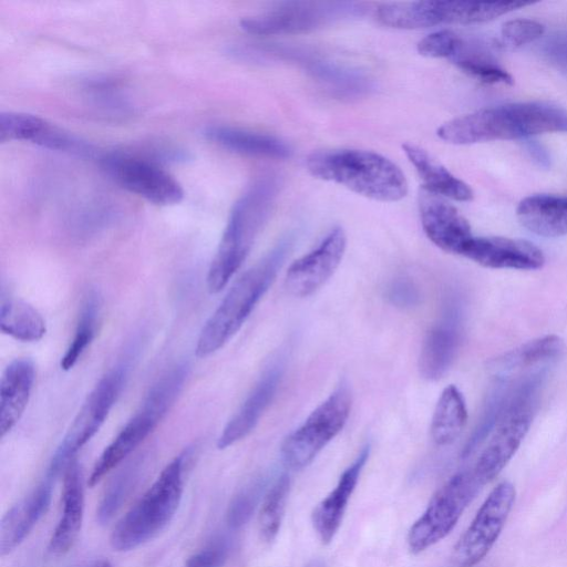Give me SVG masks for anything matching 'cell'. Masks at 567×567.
<instances>
[{"label":"cell","mask_w":567,"mask_h":567,"mask_svg":"<svg viewBox=\"0 0 567 567\" xmlns=\"http://www.w3.org/2000/svg\"><path fill=\"white\" fill-rule=\"evenodd\" d=\"M63 475V508L48 546L49 553L54 556L72 548L80 534L84 513L83 475L76 460L68 465Z\"/></svg>","instance_id":"20"},{"label":"cell","mask_w":567,"mask_h":567,"mask_svg":"<svg viewBox=\"0 0 567 567\" xmlns=\"http://www.w3.org/2000/svg\"><path fill=\"white\" fill-rule=\"evenodd\" d=\"M482 486L473 468L453 475L437 489L424 513L410 528V550L421 553L449 535Z\"/></svg>","instance_id":"10"},{"label":"cell","mask_w":567,"mask_h":567,"mask_svg":"<svg viewBox=\"0 0 567 567\" xmlns=\"http://www.w3.org/2000/svg\"><path fill=\"white\" fill-rule=\"evenodd\" d=\"M35 371L30 359L19 358L4 369L0 381V435L4 436L20 420L28 404Z\"/></svg>","instance_id":"23"},{"label":"cell","mask_w":567,"mask_h":567,"mask_svg":"<svg viewBox=\"0 0 567 567\" xmlns=\"http://www.w3.org/2000/svg\"><path fill=\"white\" fill-rule=\"evenodd\" d=\"M546 60L567 75V31L550 34L542 45Z\"/></svg>","instance_id":"40"},{"label":"cell","mask_w":567,"mask_h":567,"mask_svg":"<svg viewBox=\"0 0 567 567\" xmlns=\"http://www.w3.org/2000/svg\"><path fill=\"white\" fill-rule=\"evenodd\" d=\"M544 32L545 27L538 21L515 19L502 25L501 39L504 45L516 48L539 39Z\"/></svg>","instance_id":"37"},{"label":"cell","mask_w":567,"mask_h":567,"mask_svg":"<svg viewBox=\"0 0 567 567\" xmlns=\"http://www.w3.org/2000/svg\"><path fill=\"white\" fill-rule=\"evenodd\" d=\"M461 341L458 311L451 309L425 334L419 370L426 380H439L452 365Z\"/></svg>","instance_id":"19"},{"label":"cell","mask_w":567,"mask_h":567,"mask_svg":"<svg viewBox=\"0 0 567 567\" xmlns=\"http://www.w3.org/2000/svg\"><path fill=\"white\" fill-rule=\"evenodd\" d=\"M185 455L169 462L156 481L118 520L110 543L114 550H132L155 537L175 515L183 495Z\"/></svg>","instance_id":"5"},{"label":"cell","mask_w":567,"mask_h":567,"mask_svg":"<svg viewBox=\"0 0 567 567\" xmlns=\"http://www.w3.org/2000/svg\"><path fill=\"white\" fill-rule=\"evenodd\" d=\"M92 567V566H91Z\"/></svg>","instance_id":"43"},{"label":"cell","mask_w":567,"mask_h":567,"mask_svg":"<svg viewBox=\"0 0 567 567\" xmlns=\"http://www.w3.org/2000/svg\"><path fill=\"white\" fill-rule=\"evenodd\" d=\"M278 192L272 176L255 182L234 204L207 275L212 293L220 291L240 268L266 224Z\"/></svg>","instance_id":"3"},{"label":"cell","mask_w":567,"mask_h":567,"mask_svg":"<svg viewBox=\"0 0 567 567\" xmlns=\"http://www.w3.org/2000/svg\"><path fill=\"white\" fill-rule=\"evenodd\" d=\"M188 367L178 363L152 385L143 404L96 460L89 485L94 486L120 465L153 432L181 393Z\"/></svg>","instance_id":"6"},{"label":"cell","mask_w":567,"mask_h":567,"mask_svg":"<svg viewBox=\"0 0 567 567\" xmlns=\"http://www.w3.org/2000/svg\"><path fill=\"white\" fill-rule=\"evenodd\" d=\"M0 329L16 340L32 342L45 333V321L41 313L28 302L11 297H1Z\"/></svg>","instance_id":"29"},{"label":"cell","mask_w":567,"mask_h":567,"mask_svg":"<svg viewBox=\"0 0 567 567\" xmlns=\"http://www.w3.org/2000/svg\"><path fill=\"white\" fill-rule=\"evenodd\" d=\"M369 453L370 445H365L341 474L336 487L313 509L312 524L322 543H330L336 535Z\"/></svg>","instance_id":"22"},{"label":"cell","mask_w":567,"mask_h":567,"mask_svg":"<svg viewBox=\"0 0 567 567\" xmlns=\"http://www.w3.org/2000/svg\"><path fill=\"white\" fill-rule=\"evenodd\" d=\"M100 164L122 188L150 203L171 206L184 198L182 185L152 159L115 152L100 156Z\"/></svg>","instance_id":"11"},{"label":"cell","mask_w":567,"mask_h":567,"mask_svg":"<svg viewBox=\"0 0 567 567\" xmlns=\"http://www.w3.org/2000/svg\"><path fill=\"white\" fill-rule=\"evenodd\" d=\"M346 247L344 230L333 228L313 250L290 265L285 278L289 293L303 298L316 292L339 267Z\"/></svg>","instance_id":"14"},{"label":"cell","mask_w":567,"mask_h":567,"mask_svg":"<svg viewBox=\"0 0 567 567\" xmlns=\"http://www.w3.org/2000/svg\"><path fill=\"white\" fill-rule=\"evenodd\" d=\"M563 349L564 341L560 337L546 334L492 359L488 362V370L505 380L523 369L555 359Z\"/></svg>","instance_id":"27"},{"label":"cell","mask_w":567,"mask_h":567,"mask_svg":"<svg viewBox=\"0 0 567 567\" xmlns=\"http://www.w3.org/2000/svg\"><path fill=\"white\" fill-rule=\"evenodd\" d=\"M467 421V409L462 392L453 384L446 386L433 412L431 436L437 445L453 443Z\"/></svg>","instance_id":"28"},{"label":"cell","mask_w":567,"mask_h":567,"mask_svg":"<svg viewBox=\"0 0 567 567\" xmlns=\"http://www.w3.org/2000/svg\"><path fill=\"white\" fill-rule=\"evenodd\" d=\"M450 60L470 76L486 84H513L509 73L501 68L481 45L460 39Z\"/></svg>","instance_id":"31"},{"label":"cell","mask_w":567,"mask_h":567,"mask_svg":"<svg viewBox=\"0 0 567 567\" xmlns=\"http://www.w3.org/2000/svg\"><path fill=\"white\" fill-rule=\"evenodd\" d=\"M516 215L529 231L543 237L567 235V197L547 194L528 196L520 200Z\"/></svg>","instance_id":"24"},{"label":"cell","mask_w":567,"mask_h":567,"mask_svg":"<svg viewBox=\"0 0 567 567\" xmlns=\"http://www.w3.org/2000/svg\"><path fill=\"white\" fill-rule=\"evenodd\" d=\"M122 361L110 370L90 392L68 433L52 456L47 478L52 481L75 460L76 453L96 434L112 410L128 374Z\"/></svg>","instance_id":"8"},{"label":"cell","mask_w":567,"mask_h":567,"mask_svg":"<svg viewBox=\"0 0 567 567\" xmlns=\"http://www.w3.org/2000/svg\"><path fill=\"white\" fill-rule=\"evenodd\" d=\"M204 135L219 146L239 154L282 159L292 153L289 145L278 137L231 126L210 125L205 128Z\"/></svg>","instance_id":"26"},{"label":"cell","mask_w":567,"mask_h":567,"mask_svg":"<svg viewBox=\"0 0 567 567\" xmlns=\"http://www.w3.org/2000/svg\"><path fill=\"white\" fill-rule=\"evenodd\" d=\"M352 2H288L240 21L241 29L255 35L296 34L313 31L333 19L360 14Z\"/></svg>","instance_id":"13"},{"label":"cell","mask_w":567,"mask_h":567,"mask_svg":"<svg viewBox=\"0 0 567 567\" xmlns=\"http://www.w3.org/2000/svg\"><path fill=\"white\" fill-rule=\"evenodd\" d=\"M0 142H27L51 151L92 157V145L69 134L37 115L20 112H1Z\"/></svg>","instance_id":"15"},{"label":"cell","mask_w":567,"mask_h":567,"mask_svg":"<svg viewBox=\"0 0 567 567\" xmlns=\"http://www.w3.org/2000/svg\"><path fill=\"white\" fill-rule=\"evenodd\" d=\"M530 155L535 157L539 164L545 165L548 163V157L546 152L539 145H529L528 147Z\"/></svg>","instance_id":"42"},{"label":"cell","mask_w":567,"mask_h":567,"mask_svg":"<svg viewBox=\"0 0 567 567\" xmlns=\"http://www.w3.org/2000/svg\"><path fill=\"white\" fill-rule=\"evenodd\" d=\"M538 384L539 375L514 388L506 409L473 467L482 485L493 481L504 470L525 439L533 421L534 393Z\"/></svg>","instance_id":"7"},{"label":"cell","mask_w":567,"mask_h":567,"mask_svg":"<svg viewBox=\"0 0 567 567\" xmlns=\"http://www.w3.org/2000/svg\"><path fill=\"white\" fill-rule=\"evenodd\" d=\"M419 207L426 237L440 249L462 256L465 246L474 237L466 218L453 205L423 188Z\"/></svg>","instance_id":"16"},{"label":"cell","mask_w":567,"mask_h":567,"mask_svg":"<svg viewBox=\"0 0 567 567\" xmlns=\"http://www.w3.org/2000/svg\"><path fill=\"white\" fill-rule=\"evenodd\" d=\"M402 148L410 163L415 167L424 190L457 202L473 199L472 188L447 171L424 148L410 143L403 144Z\"/></svg>","instance_id":"25"},{"label":"cell","mask_w":567,"mask_h":567,"mask_svg":"<svg viewBox=\"0 0 567 567\" xmlns=\"http://www.w3.org/2000/svg\"><path fill=\"white\" fill-rule=\"evenodd\" d=\"M290 246V238L281 240L234 284L199 333L196 344L198 357L216 352L240 329L275 281Z\"/></svg>","instance_id":"4"},{"label":"cell","mask_w":567,"mask_h":567,"mask_svg":"<svg viewBox=\"0 0 567 567\" xmlns=\"http://www.w3.org/2000/svg\"><path fill=\"white\" fill-rule=\"evenodd\" d=\"M290 480L282 474L276 478L265 496L259 514V530L262 538L271 542L278 534L289 494Z\"/></svg>","instance_id":"34"},{"label":"cell","mask_w":567,"mask_h":567,"mask_svg":"<svg viewBox=\"0 0 567 567\" xmlns=\"http://www.w3.org/2000/svg\"><path fill=\"white\" fill-rule=\"evenodd\" d=\"M308 172L380 202H398L408 194V182L400 167L389 158L365 150H331L310 154Z\"/></svg>","instance_id":"2"},{"label":"cell","mask_w":567,"mask_h":567,"mask_svg":"<svg viewBox=\"0 0 567 567\" xmlns=\"http://www.w3.org/2000/svg\"><path fill=\"white\" fill-rule=\"evenodd\" d=\"M99 313V298L96 293H90L82 305L73 339L61 359L63 370L72 369L94 339Z\"/></svg>","instance_id":"32"},{"label":"cell","mask_w":567,"mask_h":567,"mask_svg":"<svg viewBox=\"0 0 567 567\" xmlns=\"http://www.w3.org/2000/svg\"><path fill=\"white\" fill-rule=\"evenodd\" d=\"M51 495L52 481L45 478L4 514L0 524L1 556L10 554L25 539L49 508Z\"/></svg>","instance_id":"21"},{"label":"cell","mask_w":567,"mask_h":567,"mask_svg":"<svg viewBox=\"0 0 567 567\" xmlns=\"http://www.w3.org/2000/svg\"><path fill=\"white\" fill-rule=\"evenodd\" d=\"M138 470L137 464H132L120 472L110 483L96 511V518L100 524L110 522L121 508L135 486Z\"/></svg>","instance_id":"35"},{"label":"cell","mask_w":567,"mask_h":567,"mask_svg":"<svg viewBox=\"0 0 567 567\" xmlns=\"http://www.w3.org/2000/svg\"><path fill=\"white\" fill-rule=\"evenodd\" d=\"M228 544L218 539L206 548L193 554L185 563V567H223L228 557Z\"/></svg>","instance_id":"39"},{"label":"cell","mask_w":567,"mask_h":567,"mask_svg":"<svg viewBox=\"0 0 567 567\" xmlns=\"http://www.w3.org/2000/svg\"><path fill=\"white\" fill-rule=\"evenodd\" d=\"M461 37L451 30H440L424 37L417 43V52L427 58L450 59L460 42Z\"/></svg>","instance_id":"38"},{"label":"cell","mask_w":567,"mask_h":567,"mask_svg":"<svg viewBox=\"0 0 567 567\" xmlns=\"http://www.w3.org/2000/svg\"><path fill=\"white\" fill-rule=\"evenodd\" d=\"M530 3L516 0L491 2L436 0L440 24L486 22Z\"/></svg>","instance_id":"30"},{"label":"cell","mask_w":567,"mask_h":567,"mask_svg":"<svg viewBox=\"0 0 567 567\" xmlns=\"http://www.w3.org/2000/svg\"><path fill=\"white\" fill-rule=\"evenodd\" d=\"M386 297L394 306L409 308L419 302L420 292L412 281L400 278L389 286Z\"/></svg>","instance_id":"41"},{"label":"cell","mask_w":567,"mask_h":567,"mask_svg":"<svg viewBox=\"0 0 567 567\" xmlns=\"http://www.w3.org/2000/svg\"><path fill=\"white\" fill-rule=\"evenodd\" d=\"M556 132L567 133V111L526 102L486 107L455 117L443 123L436 134L446 143L468 145Z\"/></svg>","instance_id":"1"},{"label":"cell","mask_w":567,"mask_h":567,"mask_svg":"<svg viewBox=\"0 0 567 567\" xmlns=\"http://www.w3.org/2000/svg\"><path fill=\"white\" fill-rule=\"evenodd\" d=\"M264 486V480H257L234 497L227 512V522L230 527L238 528L249 520Z\"/></svg>","instance_id":"36"},{"label":"cell","mask_w":567,"mask_h":567,"mask_svg":"<svg viewBox=\"0 0 567 567\" xmlns=\"http://www.w3.org/2000/svg\"><path fill=\"white\" fill-rule=\"evenodd\" d=\"M462 256L494 269L535 270L543 267L545 256L533 243L507 237H473Z\"/></svg>","instance_id":"17"},{"label":"cell","mask_w":567,"mask_h":567,"mask_svg":"<svg viewBox=\"0 0 567 567\" xmlns=\"http://www.w3.org/2000/svg\"><path fill=\"white\" fill-rule=\"evenodd\" d=\"M351 404L350 389L346 382H341L306 421L286 437L281 447L285 464L292 470H301L309 465L343 429Z\"/></svg>","instance_id":"9"},{"label":"cell","mask_w":567,"mask_h":567,"mask_svg":"<svg viewBox=\"0 0 567 567\" xmlns=\"http://www.w3.org/2000/svg\"><path fill=\"white\" fill-rule=\"evenodd\" d=\"M516 489L511 482L498 483L481 505L453 549L458 567H474L497 542L514 506Z\"/></svg>","instance_id":"12"},{"label":"cell","mask_w":567,"mask_h":567,"mask_svg":"<svg viewBox=\"0 0 567 567\" xmlns=\"http://www.w3.org/2000/svg\"><path fill=\"white\" fill-rule=\"evenodd\" d=\"M282 371L284 365L280 362H276L265 370L240 408L223 429L217 441L218 449L223 450L235 444L255 429L276 395Z\"/></svg>","instance_id":"18"},{"label":"cell","mask_w":567,"mask_h":567,"mask_svg":"<svg viewBox=\"0 0 567 567\" xmlns=\"http://www.w3.org/2000/svg\"><path fill=\"white\" fill-rule=\"evenodd\" d=\"M309 71L341 96L360 95L371 87L370 81L362 74L329 62H311Z\"/></svg>","instance_id":"33"}]
</instances>
